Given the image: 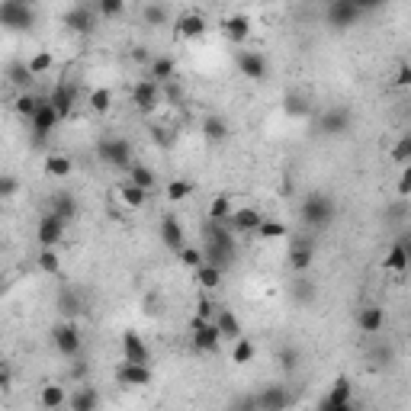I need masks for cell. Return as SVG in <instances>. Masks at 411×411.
<instances>
[{
  "instance_id": "obj_1",
  "label": "cell",
  "mask_w": 411,
  "mask_h": 411,
  "mask_svg": "<svg viewBox=\"0 0 411 411\" xmlns=\"http://www.w3.org/2000/svg\"><path fill=\"white\" fill-rule=\"evenodd\" d=\"M235 254H238L235 231L225 222L206 219V222H202V257H206V264L219 267V270H228V267L235 264Z\"/></svg>"
},
{
  "instance_id": "obj_2",
  "label": "cell",
  "mask_w": 411,
  "mask_h": 411,
  "mask_svg": "<svg viewBox=\"0 0 411 411\" xmlns=\"http://www.w3.org/2000/svg\"><path fill=\"white\" fill-rule=\"evenodd\" d=\"M299 216L308 228H325V225L335 219V199L325 193H308L299 206Z\"/></svg>"
},
{
  "instance_id": "obj_3",
  "label": "cell",
  "mask_w": 411,
  "mask_h": 411,
  "mask_svg": "<svg viewBox=\"0 0 411 411\" xmlns=\"http://www.w3.org/2000/svg\"><path fill=\"white\" fill-rule=\"evenodd\" d=\"M97 151H100V158H103L110 168H116V170H129L135 164V161H132V145H129L126 139H119V135H106V139L97 145Z\"/></svg>"
},
{
  "instance_id": "obj_4",
  "label": "cell",
  "mask_w": 411,
  "mask_h": 411,
  "mask_svg": "<svg viewBox=\"0 0 411 411\" xmlns=\"http://www.w3.org/2000/svg\"><path fill=\"white\" fill-rule=\"evenodd\" d=\"M0 23L7 29H33L35 26V10L26 0H4L0 4Z\"/></svg>"
},
{
  "instance_id": "obj_5",
  "label": "cell",
  "mask_w": 411,
  "mask_h": 411,
  "mask_svg": "<svg viewBox=\"0 0 411 411\" xmlns=\"http://www.w3.org/2000/svg\"><path fill=\"white\" fill-rule=\"evenodd\" d=\"M360 16H363V7H360V4H354V0H335V4H328V7H325V20L331 23V26H337V29L354 26Z\"/></svg>"
},
{
  "instance_id": "obj_6",
  "label": "cell",
  "mask_w": 411,
  "mask_h": 411,
  "mask_svg": "<svg viewBox=\"0 0 411 411\" xmlns=\"http://www.w3.org/2000/svg\"><path fill=\"white\" fill-rule=\"evenodd\" d=\"M161 100H164V87H161L158 81H151V77H145V81H139V84L132 87V103H135V110L154 112Z\"/></svg>"
},
{
  "instance_id": "obj_7",
  "label": "cell",
  "mask_w": 411,
  "mask_h": 411,
  "mask_svg": "<svg viewBox=\"0 0 411 411\" xmlns=\"http://www.w3.org/2000/svg\"><path fill=\"white\" fill-rule=\"evenodd\" d=\"M264 222H267V219L260 216L257 206H238V209L231 212V219H228L225 225H228V228L235 231V235H251V231L257 235Z\"/></svg>"
},
{
  "instance_id": "obj_8",
  "label": "cell",
  "mask_w": 411,
  "mask_h": 411,
  "mask_svg": "<svg viewBox=\"0 0 411 411\" xmlns=\"http://www.w3.org/2000/svg\"><path fill=\"white\" fill-rule=\"evenodd\" d=\"M52 344L62 357H77L84 347V337L77 331V325H55L52 328Z\"/></svg>"
},
{
  "instance_id": "obj_9",
  "label": "cell",
  "mask_w": 411,
  "mask_h": 411,
  "mask_svg": "<svg viewBox=\"0 0 411 411\" xmlns=\"http://www.w3.org/2000/svg\"><path fill=\"white\" fill-rule=\"evenodd\" d=\"M222 341V331H219L216 321H202V318H193V347L202 350V354H212Z\"/></svg>"
},
{
  "instance_id": "obj_10",
  "label": "cell",
  "mask_w": 411,
  "mask_h": 411,
  "mask_svg": "<svg viewBox=\"0 0 411 411\" xmlns=\"http://www.w3.org/2000/svg\"><path fill=\"white\" fill-rule=\"evenodd\" d=\"M235 64L244 77H251V81H264L267 77V58L264 52H254V49H241L235 55Z\"/></svg>"
},
{
  "instance_id": "obj_11",
  "label": "cell",
  "mask_w": 411,
  "mask_h": 411,
  "mask_svg": "<svg viewBox=\"0 0 411 411\" xmlns=\"http://www.w3.org/2000/svg\"><path fill=\"white\" fill-rule=\"evenodd\" d=\"M64 219H58L55 212H45L42 219H39V228H35V238H39V244L42 248H55L58 241L64 238Z\"/></svg>"
},
{
  "instance_id": "obj_12",
  "label": "cell",
  "mask_w": 411,
  "mask_h": 411,
  "mask_svg": "<svg viewBox=\"0 0 411 411\" xmlns=\"http://www.w3.org/2000/svg\"><path fill=\"white\" fill-rule=\"evenodd\" d=\"M64 26H68L71 33L87 35L93 26H97V10L87 7V4H77V7H71L68 13H64Z\"/></svg>"
},
{
  "instance_id": "obj_13",
  "label": "cell",
  "mask_w": 411,
  "mask_h": 411,
  "mask_svg": "<svg viewBox=\"0 0 411 411\" xmlns=\"http://www.w3.org/2000/svg\"><path fill=\"white\" fill-rule=\"evenodd\" d=\"M58 122H62L58 110L49 103V100H42L39 112H35V116H33V135H35V141L49 139V135H52V129H58Z\"/></svg>"
},
{
  "instance_id": "obj_14",
  "label": "cell",
  "mask_w": 411,
  "mask_h": 411,
  "mask_svg": "<svg viewBox=\"0 0 411 411\" xmlns=\"http://www.w3.org/2000/svg\"><path fill=\"white\" fill-rule=\"evenodd\" d=\"M161 241H164V248L174 254H180L183 248H187V235H183V225L177 216H164L161 219Z\"/></svg>"
},
{
  "instance_id": "obj_15",
  "label": "cell",
  "mask_w": 411,
  "mask_h": 411,
  "mask_svg": "<svg viewBox=\"0 0 411 411\" xmlns=\"http://www.w3.org/2000/svg\"><path fill=\"white\" fill-rule=\"evenodd\" d=\"M116 379H119V386H135V389H141V386H148L154 379V373H151V366H141V363H119V369H116Z\"/></svg>"
},
{
  "instance_id": "obj_16",
  "label": "cell",
  "mask_w": 411,
  "mask_h": 411,
  "mask_svg": "<svg viewBox=\"0 0 411 411\" xmlns=\"http://www.w3.org/2000/svg\"><path fill=\"white\" fill-rule=\"evenodd\" d=\"M119 347H122V360H126V363H141V366H148V360H151L148 344L141 341L135 331H126V335H122V341H119Z\"/></svg>"
},
{
  "instance_id": "obj_17",
  "label": "cell",
  "mask_w": 411,
  "mask_h": 411,
  "mask_svg": "<svg viewBox=\"0 0 411 411\" xmlns=\"http://www.w3.org/2000/svg\"><path fill=\"white\" fill-rule=\"evenodd\" d=\"M49 103L58 110V116H71L74 112V103H77V87L74 84H68V81H62V84H55L52 87V93H49Z\"/></svg>"
},
{
  "instance_id": "obj_18",
  "label": "cell",
  "mask_w": 411,
  "mask_h": 411,
  "mask_svg": "<svg viewBox=\"0 0 411 411\" xmlns=\"http://www.w3.org/2000/svg\"><path fill=\"white\" fill-rule=\"evenodd\" d=\"M174 33H177V39H199L206 33V16L199 10H187V13L177 16Z\"/></svg>"
},
{
  "instance_id": "obj_19",
  "label": "cell",
  "mask_w": 411,
  "mask_h": 411,
  "mask_svg": "<svg viewBox=\"0 0 411 411\" xmlns=\"http://www.w3.org/2000/svg\"><path fill=\"white\" fill-rule=\"evenodd\" d=\"M357 325H360L363 335H379L386 328V308L379 306H363L360 312H357Z\"/></svg>"
},
{
  "instance_id": "obj_20",
  "label": "cell",
  "mask_w": 411,
  "mask_h": 411,
  "mask_svg": "<svg viewBox=\"0 0 411 411\" xmlns=\"http://www.w3.org/2000/svg\"><path fill=\"white\" fill-rule=\"evenodd\" d=\"M289 402H293V395H289L283 386H267V389L257 395L260 411H286V408H289Z\"/></svg>"
},
{
  "instance_id": "obj_21",
  "label": "cell",
  "mask_w": 411,
  "mask_h": 411,
  "mask_svg": "<svg viewBox=\"0 0 411 411\" xmlns=\"http://www.w3.org/2000/svg\"><path fill=\"white\" fill-rule=\"evenodd\" d=\"M148 77H151V81H158L161 87H164V84H174V77H177L174 58H168V55L151 58V64H148Z\"/></svg>"
},
{
  "instance_id": "obj_22",
  "label": "cell",
  "mask_w": 411,
  "mask_h": 411,
  "mask_svg": "<svg viewBox=\"0 0 411 411\" xmlns=\"http://www.w3.org/2000/svg\"><path fill=\"white\" fill-rule=\"evenodd\" d=\"M318 129L321 132H328V135H344L350 129V112L347 110H328L325 116H321V122H318Z\"/></svg>"
},
{
  "instance_id": "obj_23",
  "label": "cell",
  "mask_w": 411,
  "mask_h": 411,
  "mask_svg": "<svg viewBox=\"0 0 411 411\" xmlns=\"http://www.w3.org/2000/svg\"><path fill=\"white\" fill-rule=\"evenodd\" d=\"M68 408L71 411H97L100 408V392L93 389V386H81L77 392H71Z\"/></svg>"
},
{
  "instance_id": "obj_24",
  "label": "cell",
  "mask_w": 411,
  "mask_h": 411,
  "mask_svg": "<svg viewBox=\"0 0 411 411\" xmlns=\"http://www.w3.org/2000/svg\"><path fill=\"white\" fill-rule=\"evenodd\" d=\"M216 325H219V331H222V341H241L244 337V331H241V321H238V315L231 312V308H222V312L216 315Z\"/></svg>"
},
{
  "instance_id": "obj_25",
  "label": "cell",
  "mask_w": 411,
  "mask_h": 411,
  "mask_svg": "<svg viewBox=\"0 0 411 411\" xmlns=\"http://www.w3.org/2000/svg\"><path fill=\"white\" fill-rule=\"evenodd\" d=\"M49 212H55L58 219H64V222H71V219H77V199L71 193H52L49 199Z\"/></svg>"
},
{
  "instance_id": "obj_26",
  "label": "cell",
  "mask_w": 411,
  "mask_h": 411,
  "mask_svg": "<svg viewBox=\"0 0 411 411\" xmlns=\"http://www.w3.org/2000/svg\"><path fill=\"white\" fill-rule=\"evenodd\" d=\"M315 260V248L308 241H296L293 248H289V267H293L296 273H306L308 267H312Z\"/></svg>"
},
{
  "instance_id": "obj_27",
  "label": "cell",
  "mask_w": 411,
  "mask_h": 411,
  "mask_svg": "<svg viewBox=\"0 0 411 411\" xmlns=\"http://www.w3.org/2000/svg\"><path fill=\"white\" fill-rule=\"evenodd\" d=\"M225 35H228V42L241 45L248 35H251V20L244 13H231L228 20H225Z\"/></svg>"
},
{
  "instance_id": "obj_28",
  "label": "cell",
  "mask_w": 411,
  "mask_h": 411,
  "mask_svg": "<svg viewBox=\"0 0 411 411\" xmlns=\"http://www.w3.org/2000/svg\"><path fill=\"white\" fill-rule=\"evenodd\" d=\"M202 135L209 141H225L231 135V129H228V122H225L222 116H216V112H209V116H202Z\"/></svg>"
},
{
  "instance_id": "obj_29",
  "label": "cell",
  "mask_w": 411,
  "mask_h": 411,
  "mask_svg": "<svg viewBox=\"0 0 411 411\" xmlns=\"http://www.w3.org/2000/svg\"><path fill=\"white\" fill-rule=\"evenodd\" d=\"M68 392H64V386H42V392H39V402H42V408L45 411H58V408H64L68 405Z\"/></svg>"
},
{
  "instance_id": "obj_30",
  "label": "cell",
  "mask_w": 411,
  "mask_h": 411,
  "mask_svg": "<svg viewBox=\"0 0 411 411\" xmlns=\"http://www.w3.org/2000/svg\"><path fill=\"white\" fill-rule=\"evenodd\" d=\"M7 77H10V84H13V87H20V93H29V87H33V81H35V74L29 71L26 62H13V64H10Z\"/></svg>"
},
{
  "instance_id": "obj_31",
  "label": "cell",
  "mask_w": 411,
  "mask_h": 411,
  "mask_svg": "<svg viewBox=\"0 0 411 411\" xmlns=\"http://www.w3.org/2000/svg\"><path fill=\"white\" fill-rule=\"evenodd\" d=\"M154 180H158V177H154V170L145 168V164H132V168H129V183L141 187L145 193H151V190H154Z\"/></svg>"
},
{
  "instance_id": "obj_32",
  "label": "cell",
  "mask_w": 411,
  "mask_h": 411,
  "mask_svg": "<svg viewBox=\"0 0 411 411\" xmlns=\"http://www.w3.org/2000/svg\"><path fill=\"white\" fill-rule=\"evenodd\" d=\"M222 273L225 270H219V267L202 264V267H196V283H199L202 289H219V286H222Z\"/></svg>"
},
{
  "instance_id": "obj_33",
  "label": "cell",
  "mask_w": 411,
  "mask_h": 411,
  "mask_svg": "<svg viewBox=\"0 0 411 411\" xmlns=\"http://www.w3.org/2000/svg\"><path fill=\"white\" fill-rule=\"evenodd\" d=\"M383 267H386V270H389V273H405V270H408V257H405V248H402V244H392V248H389V254H386V260H383Z\"/></svg>"
},
{
  "instance_id": "obj_34",
  "label": "cell",
  "mask_w": 411,
  "mask_h": 411,
  "mask_svg": "<svg viewBox=\"0 0 411 411\" xmlns=\"http://www.w3.org/2000/svg\"><path fill=\"white\" fill-rule=\"evenodd\" d=\"M119 196H122V206H129V209H141L148 199V193L141 187H135V183H122V190H119Z\"/></svg>"
},
{
  "instance_id": "obj_35",
  "label": "cell",
  "mask_w": 411,
  "mask_h": 411,
  "mask_svg": "<svg viewBox=\"0 0 411 411\" xmlns=\"http://www.w3.org/2000/svg\"><path fill=\"white\" fill-rule=\"evenodd\" d=\"M71 170H74V164H71L68 154H49L45 158V174L49 177H68Z\"/></svg>"
},
{
  "instance_id": "obj_36",
  "label": "cell",
  "mask_w": 411,
  "mask_h": 411,
  "mask_svg": "<svg viewBox=\"0 0 411 411\" xmlns=\"http://www.w3.org/2000/svg\"><path fill=\"white\" fill-rule=\"evenodd\" d=\"M350 379H335V386H331V392H328L325 405H350Z\"/></svg>"
},
{
  "instance_id": "obj_37",
  "label": "cell",
  "mask_w": 411,
  "mask_h": 411,
  "mask_svg": "<svg viewBox=\"0 0 411 411\" xmlns=\"http://www.w3.org/2000/svg\"><path fill=\"white\" fill-rule=\"evenodd\" d=\"M39 106H42V100L35 97V93H20V97H16V103H13V110L33 122V116L39 112Z\"/></svg>"
},
{
  "instance_id": "obj_38",
  "label": "cell",
  "mask_w": 411,
  "mask_h": 411,
  "mask_svg": "<svg viewBox=\"0 0 411 411\" xmlns=\"http://www.w3.org/2000/svg\"><path fill=\"white\" fill-rule=\"evenodd\" d=\"M231 212H235V209H231L228 196H216V199L209 202V219H212V222H228Z\"/></svg>"
},
{
  "instance_id": "obj_39",
  "label": "cell",
  "mask_w": 411,
  "mask_h": 411,
  "mask_svg": "<svg viewBox=\"0 0 411 411\" xmlns=\"http://www.w3.org/2000/svg\"><path fill=\"white\" fill-rule=\"evenodd\" d=\"M231 363H238V366H244V363H251L254 360V344L248 341V337H241V341L231 344Z\"/></svg>"
},
{
  "instance_id": "obj_40",
  "label": "cell",
  "mask_w": 411,
  "mask_h": 411,
  "mask_svg": "<svg viewBox=\"0 0 411 411\" xmlns=\"http://www.w3.org/2000/svg\"><path fill=\"white\" fill-rule=\"evenodd\" d=\"M87 103H91L93 112H106L112 106V91H110V87H97V91H91Z\"/></svg>"
},
{
  "instance_id": "obj_41",
  "label": "cell",
  "mask_w": 411,
  "mask_h": 411,
  "mask_svg": "<svg viewBox=\"0 0 411 411\" xmlns=\"http://www.w3.org/2000/svg\"><path fill=\"white\" fill-rule=\"evenodd\" d=\"M29 71H33L35 77H42V74H49L52 71V64H55V58H52V52H35L33 58H29Z\"/></svg>"
},
{
  "instance_id": "obj_42",
  "label": "cell",
  "mask_w": 411,
  "mask_h": 411,
  "mask_svg": "<svg viewBox=\"0 0 411 411\" xmlns=\"http://www.w3.org/2000/svg\"><path fill=\"white\" fill-rule=\"evenodd\" d=\"M141 16H145L151 26H164L170 16V10L164 7V4H148V7H141Z\"/></svg>"
},
{
  "instance_id": "obj_43",
  "label": "cell",
  "mask_w": 411,
  "mask_h": 411,
  "mask_svg": "<svg viewBox=\"0 0 411 411\" xmlns=\"http://www.w3.org/2000/svg\"><path fill=\"white\" fill-rule=\"evenodd\" d=\"M93 10H97V16L110 20V16L126 13V4H122V0H97V4H93Z\"/></svg>"
},
{
  "instance_id": "obj_44",
  "label": "cell",
  "mask_w": 411,
  "mask_h": 411,
  "mask_svg": "<svg viewBox=\"0 0 411 411\" xmlns=\"http://www.w3.org/2000/svg\"><path fill=\"white\" fill-rule=\"evenodd\" d=\"M164 193H168L170 202H183L190 193H193V183H190V180H170Z\"/></svg>"
},
{
  "instance_id": "obj_45",
  "label": "cell",
  "mask_w": 411,
  "mask_h": 411,
  "mask_svg": "<svg viewBox=\"0 0 411 411\" xmlns=\"http://www.w3.org/2000/svg\"><path fill=\"white\" fill-rule=\"evenodd\" d=\"M392 161H398V164H411V135H405V139L395 141V148H392Z\"/></svg>"
},
{
  "instance_id": "obj_46",
  "label": "cell",
  "mask_w": 411,
  "mask_h": 411,
  "mask_svg": "<svg viewBox=\"0 0 411 411\" xmlns=\"http://www.w3.org/2000/svg\"><path fill=\"white\" fill-rule=\"evenodd\" d=\"M39 267H42L45 273H58V267H62V260H58L55 248H42V254H39Z\"/></svg>"
},
{
  "instance_id": "obj_47",
  "label": "cell",
  "mask_w": 411,
  "mask_h": 411,
  "mask_svg": "<svg viewBox=\"0 0 411 411\" xmlns=\"http://www.w3.org/2000/svg\"><path fill=\"white\" fill-rule=\"evenodd\" d=\"M180 264L193 267V270H196V267H202V264H206V257H202V248H190V244H187V248L180 251Z\"/></svg>"
},
{
  "instance_id": "obj_48",
  "label": "cell",
  "mask_w": 411,
  "mask_h": 411,
  "mask_svg": "<svg viewBox=\"0 0 411 411\" xmlns=\"http://www.w3.org/2000/svg\"><path fill=\"white\" fill-rule=\"evenodd\" d=\"M257 235L267 238V241H273V238H283V235H286V225H283V222H264Z\"/></svg>"
},
{
  "instance_id": "obj_49",
  "label": "cell",
  "mask_w": 411,
  "mask_h": 411,
  "mask_svg": "<svg viewBox=\"0 0 411 411\" xmlns=\"http://www.w3.org/2000/svg\"><path fill=\"white\" fill-rule=\"evenodd\" d=\"M216 306H212L209 299H199L196 302V318H202V321H216Z\"/></svg>"
},
{
  "instance_id": "obj_50",
  "label": "cell",
  "mask_w": 411,
  "mask_h": 411,
  "mask_svg": "<svg viewBox=\"0 0 411 411\" xmlns=\"http://www.w3.org/2000/svg\"><path fill=\"white\" fill-rule=\"evenodd\" d=\"M398 193H402V196L411 193V164H405L402 177H398Z\"/></svg>"
},
{
  "instance_id": "obj_51",
  "label": "cell",
  "mask_w": 411,
  "mask_h": 411,
  "mask_svg": "<svg viewBox=\"0 0 411 411\" xmlns=\"http://www.w3.org/2000/svg\"><path fill=\"white\" fill-rule=\"evenodd\" d=\"M164 97H168V100H170V103H174V106H180V100H183V91H180V87H177V81H174V84H164Z\"/></svg>"
},
{
  "instance_id": "obj_52",
  "label": "cell",
  "mask_w": 411,
  "mask_h": 411,
  "mask_svg": "<svg viewBox=\"0 0 411 411\" xmlns=\"http://www.w3.org/2000/svg\"><path fill=\"white\" fill-rule=\"evenodd\" d=\"M231 411H260L257 395H254V398H241V402H235V405H231Z\"/></svg>"
},
{
  "instance_id": "obj_53",
  "label": "cell",
  "mask_w": 411,
  "mask_h": 411,
  "mask_svg": "<svg viewBox=\"0 0 411 411\" xmlns=\"http://www.w3.org/2000/svg\"><path fill=\"white\" fill-rule=\"evenodd\" d=\"M13 193H16V177H4V180H0V196L10 199Z\"/></svg>"
},
{
  "instance_id": "obj_54",
  "label": "cell",
  "mask_w": 411,
  "mask_h": 411,
  "mask_svg": "<svg viewBox=\"0 0 411 411\" xmlns=\"http://www.w3.org/2000/svg\"><path fill=\"white\" fill-rule=\"evenodd\" d=\"M395 84H398V87H411V64H402V68H398Z\"/></svg>"
},
{
  "instance_id": "obj_55",
  "label": "cell",
  "mask_w": 411,
  "mask_h": 411,
  "mask_svg": "<svg viewBox=\"0 0 411 411\" xmlns=\"http://www.w3.org/2000/svg\"><path fill=\"white\" fill-rule=\"evenodd\" d=\"M286 112H293V116H302V112H306V106L299 103V97H286Z\"/></svg>"
},
{
  "instance_id": "obj_56",
  "label": "cell",
  "mask_w": 411,
  "mask_h": 411,
  "mask_svg": "<svg viewBox=\"0 0 411 411\" xmlns=\"http://www.w3.org/2000/svg\"><path fill=\"white\" fill-rule=\"evenodd\" d=\"M151 139L158 145H168V135H164V126H151Z\"/></svg>"
},
{
  "instance_id": "obj_57",
  "label": "cell",
  "mask_w": 411,
  "mask_h": 411,
  "mask_svg": "<svg viewBox=\"0 0 411 411\" xmlns=\"http://www.w3.org/2000/svg\"><path fill=\"white\" fill-rule=\"evenodd\" d=\"M279 363L283 366H296V354L293 350H279Z\"/></svg>"
},
{
  "instance_id": "obj_58",
  "label": "cell",
  "mask_w": 411,
  "mask_h": 411,
  "mask_svg": "<svg viewBox=\"0 0 411 411\" xmlns=\"http://www.w3.org/2000/svg\"><path fill=\"white\" fill-rule=\"evenodd\" d=\"M0 386H4V389L13 386V373H10V366H4V373H0Z\"/></svg>"
},
{
  "instance_id": "obj_59",
  "label": "cell",
  "mask_w": 411,
  "mask_h": 411,
  "mask_svg": "<svg viewBox=\"0 0 411 411\" xmlns=\"http://www.w3.org/2000/svg\"><path fill=\"white\" fill-rule=\"evenodd\" d=\"M398 244H402V248H405V257H408V264H411V231H408V235H402V238H398Z\"/></svg>"
},
{
  "instance_id": "obj_60",
  "label": "cell",
  "mask_w": 411,
  "mask_h": 411,
  "mask_svg": "<svg viewBox=\"0 0 411 411\" xmlns=\"http://www.w3.org/2000/svg\"><path fill=\"white\" fill-rule=\"evenodd\" d=\"M132 58H135V62H148V49H141V45H139V49H132ZM148 64H151V62H148Z\"/></svg>"
},
{
  "instance_id": "obj_61",
  "label": "cell",
  "mask_w": 411,
  "mask_h": 411,
  "mask_svg": "<svg viewBox=\"0 0 411 411\" xmlns=\"http://www.w3.org/2000/svg\"><path fill=\"white\" fill-rule=\"evenodd\" d=\"M321 411H354L350 405H321Z\"/></svg>"
}]
</instances>
